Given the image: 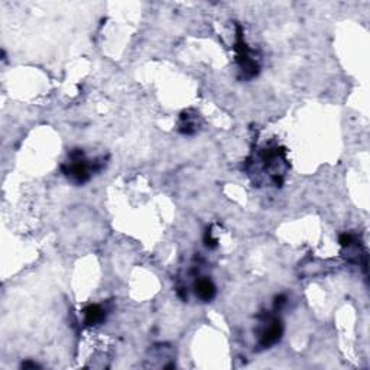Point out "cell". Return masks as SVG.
<instances>
[{"mask_svg": "<svg viewBox=\"0 0 370 370\" xmlns=\"http://www.w3.org/2000/svg\"><path fill=\"white\" fill-rule=\"evenodd\" d=\"M68 175H71L77 183H84L85 180L88 178V172H87V168H85L84 164H80L77 161V164H72L69 169L67 171Z\"/></svg>", "mask_w": 370, "mask_h": 370, "instance_id": "cell-4", "label": "cell"}, {"mask_svg": "<svg viewBox=\"0 0 370 370\" xmlns=\"http://www.w3.org/2000/svg\"><path fill=\"white\" fill-rule=\"evenodd\" d=\"M22 368H38V365H35V363H23Z\"/></svg>", "mask_w": 370, "mask_h": 370, "instance_id": "cell-6", "label": "cell"}, {"mask_svg": "<svg viewBox=\"0 0 370 370\" xmlns=\"http://www.w3.org/2000/svg\"><path fill=\"white\" fill-rule=\"evenodd\" d=\"M281 334H282V328H281L279 322H275L273 325H270L269 328H268V331L263 334V338H262V346L268 347V346L275 344V343L281 338Z\"/></svg>", "mask_w": 370, "mask_h": 370, "instance_id": "cell-3", "label": "cell"}, {"mask_svg": "<svg viewBox=\"0 0 370 370\" xmlns=\"http://www.w3.org/2000/svg\"><path fill=\"white\" fill-rule=\"evenodd\" d=\"M352 242H353V237L350 235L341 236V239H340V243H341V246H344V247H346V246L349 247V246L352 245Z\"/></svg>", "mask_w": 370, "mask_h": 370, "instance_id": "cell-5", "label": "cell"}, {"mask_svg": "<svg viewBox=\"0 0 370 370\" xmlns=\"http://www.w3.org/2000/svg\"><path fill=\"white\" fill-rule=\"evenodd\" d=\"M85 314V322L87 325H96L103 321L104 318V311L99 305H90L84 309Z\"/></svg>", "mask_w": 370, "mask_h": 370, "instance_id": "cell-2", "label": "cell"}, {"mask_svg": "<svg viewBox=\"0 0 370 370\" xmlns=\"http://www.w3.org/2000/svg\"><path fill=\"white\" fill-rule=\"evenodd\" d=\"M195 294L201 298L202 301H210L216 295V286L213 285V282L208 279H201L195 284Z\"/></svg>", "mask_w": 370, "mask_h": 370, "instance_id": "cell-1", "label": "cell"}]
</instances>
